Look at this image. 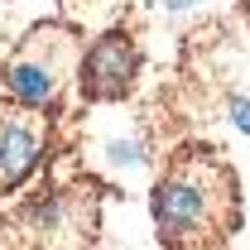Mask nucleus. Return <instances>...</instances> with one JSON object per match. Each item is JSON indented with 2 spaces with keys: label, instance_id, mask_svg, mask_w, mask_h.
I'll return each mask as SVG.
<instances>
[{
  "label": "nucleus",
  "instance_id": "1",
  "mask_svg": "<svg viewBox=\"0 0 250 250\" xmlns=\"http://www.w3.org/2000/svg\"><path fill=\"white\" fill-rule=\"evenodd\" d=\"M149 212L164 250H226L246 221L241 173L217 145H178L154 178Z\"/></svg>",
  "mask_w": 250,
  "mask_h": 250
},
{
  "label": "nucleus",
  "instance_id": "2",
  "mask_svg": "<svg viewBox=\"0 0 250 250\" xmlns=\"http://www.w3.org/2000/svg\"><path fill=\"white\" fill-rule=\"evenodd\" d=\"M82 62V34L72 24H39L29 29L0 62V82L10 101L29 111H53Z\"/></svg>",
  "mask_w": 250,
  "mask_h": 250
},
{
  "label": "nucleus",
  "instance_id": "3",
  "mask_svg": "<svg viewBox=\"0 0 250 250\" xmlns=\"http://www.w3.org/2000/svg\"><path fill=\"white\" fill-rule=\"evenodd\" d=\"M0 250H92V202L43 197L0 217Z\"/></svg>",
  "mask_w": 250,
  "mask_h": 250
},
{
  "label": "nucleus",
  "instance_id": "4",
  "mask_svg": "<svg viewBox=\"0 0 250 250\" xmlns=\"http://www.w3.org/2000/svg\"><path fill=\"white\" fill-rule=\"evenodd\" d=\"M48 145V116L0 96V197L29 178Z\"/></svg>",
  "mask_w": 250,
  "mask_h": 250
},
{
  "label": "nucleus",
  "instance_id": "5",
  "mask_svg": "<svg viewBox=\"0 0 250 250\" xmlns=\"http://www.w3.org/2000/svg\"><path fill=\"white\" fill-rule=\"evenodd\" d=\"M135 72H140V48L130 34H101L92 43V53L82 58V92L92 101H121L135 87Z\"/></svg>",
  "mask_w": 250,
  "mask_h": 250
},
{
  "label": "nucleus",
  "instance_id": "6",
  "mask_svg": "<svg viewBox=\"0 0 250 250\" xmlns=\"http://www.w3.org/2000/svg\"><path fill=\"white\" fill-rule=\"evenodd\" d=\"M226 116H231L236 130H246V135H250V96H231V101H226Z\"/></svg>",
  "mask_w": 250,
  "mask_h": 250
},
{
  "label": "nucleus",
  "instance_id": "7",
  "mask_svg": "<svg viewBox=\"0 0 250 250\" xmlns=\"http://www.w3.org/2000/svg\"><path fill=\"white\" fill-rule=\"evenodd\" d=\"M207 0H159V10L164 15H192V10H202Z\"/></svg>",
  "mask_w": 250,
  "mask_h": 250
},
{
  "label": "nucleus",
  "instance_id": "8",
  "mask_svg": "<svg viewBox=\"0 0 250 250\" xmlns=\"http://www.w3.org/2000/svg\"><path fill=\"white\" fill-rule=\"evenodd\" d=\"M0 10H5V0H0Z\"/></svg>",
  "mask_w": 250,
  "mask_h": 250
}]
</instances>
